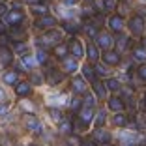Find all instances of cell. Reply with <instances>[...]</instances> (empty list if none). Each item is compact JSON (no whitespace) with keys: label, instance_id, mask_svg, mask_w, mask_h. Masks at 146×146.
Listing matches in <instances>:
<instances>
[{"label":"cell","instance_id":"37","mask_svg":"<svg viewBox=\"0 0 146 146\" xmlns=\"http://www.w3.org/2000/svg\"><path fill=\"white\" fill-rule=\"evenodd\" d=\"M96 73H98V75H101V77H105V75H107V69H105V66H101V64H98L96 66V69H94Z\"/></svg>","mask_w":146,"mask_h":146},{"label":"cell","instance_id":"45","mask_svg":"<svg viewBox=\"0 0 146 146\" xmlns=\"http://www.w3.org/2000/svg\"><path fill=\"white\" fill-rule=\"evenodd\" d=\"M81 146H96V141H84L81 142Z\"/></svg>","mask_w":146,"mask_h":146},{"label":"cell","instance_id":"26","mask_svg":"<svg viewBox=\"0 0 146 146\" xmlns=\"http://www.w3.org/2000/svg\"><path fill=\"white\" fill-rule=\"evenodd\" d=\"M32 11L38 13V15H47V8L41 4H32Z\"/></svg>","mask_w":146,"mask_h":146},{"label":"cell","instance_id":"25","mask_svg":"<svg viewBox=\"0 0 146 146\" xmlns=\"http://www.w3.org/2000/svg\"><path fill=\"white\" fill-rule=\"evenodd\" d=\"M47 52L43 51V49H39L38 51V54H36V62H38V64H45V62H47Z\"/></svg>","mask_w":146,"mask_h":146},{"label":"cell","instance_id":"33","mask_svg":"<svg viewBox=\"0 0 146 146\" xmlns=\"http://www.w3.org/2000/svg\"><path fill=\"white\" fill-rule=\"evenodd\" d=\"M94 103H96V98L90 94H86L84 96V107H94Z\"/></svg>","mask_w":146,"mask_h":146},{"label":"cell","instance_id":"49","mask_svg":"<svg viewBox=\"0 0 146 146\" xmlns=\"http://www.w3.org/2000/svg\"><path fill=\"white\" fill-rule=\"evenodd\" d=\"M4 32H6V25H4V23H2V21H0V36L4 34Z\"/></svg>","mask_w":146,"mask_h":146},{"label":"cell","instance_id":"2","mask_svg":"<svg viewBox=\"0 0 146 146\" xmlns=\"http://www.w3.org/2000/svg\"><path fill=\"white\" fill-rule=\"evenodd\" d=\"M129 28H131V32H133V34H141V32L144 30V19H142L141 15L133 17L131 21H129Z\"/></svg>","mask_w":146,"mask_h":146},{"label":"cell","instance_id":"52","mask_svg":"<svg viewBox=\"0 0 146 146\" xmlns=\"http://www.w3.org/2000/svg\"><path fill=\"white\" fill-rule=\"evenodd\" d=\"M2 94H4V92H2V88H0V98H2Z\"/></svg>","mask_w":146,"mask_h":146},{"label":"cell","instance_id":"12","mask_svg":"<svg viewBox=\"0 0 146 146\" xmlns=\"http://www.w3.org/2000/svg\"><path fill=\"white\" fill-rule=\"evenodd\" d=\"M69 51H71L73 58H81V56H82V45H81V41L73 39L71 45H69Z\"/></svg>","mask_w":146,"mask_h":146},{"label":"cell","instance_id":"21","mask_svg":"<svg viewBox=\"0 0 146 146\" xmlns=\"http://www.w3.org/2000/svg\"><path fill=\"white\" fill-rule=\"evenodd\" d=\"M105 86H107L109 90L116 92V90H120V81H118V79H107V82H105Z\"/></svg>","mask_w":146,"mask_h":146},{"label":"cell","instance_id":"35","mask_svg":"<svg viewBox=\"0 0 146 146\" xmlns=\"http://www.w3.org/2000/svg\"><path fill=\"white\" fill-rule=\"evenodd\" d=\"M49 114H51V118L52 120H62V114H60V111H56V109H51V111H49Z\"/></svg>","mask_w":146,"mask_h":146},{"label":"cell","instance_id":"16","mask_svg":"<svg viewBox=\"0 0 146 146\" xmlns=\"http://www.w3.org/2000/svg\"><path fill=\"white\" fill-rule=\"evenodd\" d=\"M94 139H96L98 142H105V144H107V142H109V139H111V135H109L107 131H105V129H96Z\"/></svg>","mask_w":146,"mask_h":146},{"label":"cell","instance_id":"28","mask_svg":"<svg viewBox=\"0 0 146 146\" xmlns=\"http://www.w3.org/2000/svg\"><path fill=\"white\" fill-rule=\"evenodd\" d=\"M15 52H19V54H26V52H28V47H26L23 41H17V43H15Z\"/></svg>","mask_w":146,"mask_h":146},{"label":"cell","instance_id":"39","mask_svg":"<svg viewBox=\"0 0 146 146\" xmlns=\"http://www.w3.org/2000/svg\"><path fill=\"white\" fill-rule=\"evenodd\" d=\"M64 28H66L68 32H71V34H75V32L79 30L77 26H75V25H71V23H66V25H64Z\"/></svg>","mask_w":146,"mask_h":146},{"label":"cell","instance_id":"13","mask_svg":"<svg viewBox=\"0 0 146 146\" xmlns=\"http://www.w3.org/2000/svg\"><path fill=\"white\" fill-rule=\"evenodd\" d=\"M73 90L77 92V94H84L86 92V82L82 77H75L73 79Z\"/></svg>","mask_w":146,"mask_h":146},{"label":"cell","instance_id":"20","mask_svg":"<svg viewBox=\"0 0 146 146\" xmlns=\"http://www.w3.org/2000/svg\"><path fill=\"white\" fill-rule=\"evenodd\" d=\"M94 92L98 98H105V84H101L99 81H94Z\"/></svg>","mask_w":146,"mask_h":146},{"label":"cell","instance_id":"5","mask_svg":"<svg viewBox=\"0 0 146 146\" xmlns=\"http://www.w3.org/2000/svg\"><path fill=\"white\" fill-rule=\"evenodd\" d=\"M13 60V52L8 47H0V64L2 66H9Z\"/></svg>","mask_w":146,"mask_h":146},{"label":"cell","instance_id":"15","mask_svg":"<svg viewBox=\"0 0 146 146\" xmlns=\"http://www.w3.org/2000/svg\"><path fill=\"white\" fill-rule=\"evenodd\" d=\"M62 79H64V75H62L60 71H56V69H52V71L47 73V81L51 82V84H58Z\"/></svg>","mask_w":146,"mask_h":146},{"label":"cell","instance_id":"30","mask_svg":"<svg viewBox=\"0 0 146 146\" xmlns=\"http://www.w3.org/2000/svg\"><path fill=\"white\" fill-rule=\"evenodd\" d=\"M84 30H86V34L90 36V38H98V28H96L94 25H86Z\"/></svg>","mask_w":146,"mask_h":146},{"label":"cell","instance_id":"44","mask_svg":"<svg viewBox=\"0 0 146 146\" xmlns=\"http://www.w3.org/2000/svg\"><path fill=\"white\" fill-rule=\"evenodd\" d=\"M8 112V103H0V114H6Z\"/></svg>","mask_w":146,"mask_h":146},{"label":"cell","instance_id":"48","mask_svg":"<svg viewBox=\"0 0 146 146\" xmlns=\"http://www.w3.org/2000/svg\"><path fill=\"white\" fill-rule=\"evenodd\" d=\"M64 4L66 6H73V4H77V0H64Z\"/></svg>","mask_w":146,"mask_h":146},{"label":"cell","instance_id":"31","mask_svg":"<svg viewBox=\"0 0 146 146\" xmlns=\"http://www.w3.org/2000/svg\"><path fill=\"white\" fill-rule=\"evenodd\" d=\"M135 58H137V60H146V51L142 47H139V49H135Z\"/></svg>","mask_w":146,"mask_h":146},{"label":"cell","instance_id":"7","mask_svg":"<svg viewBox=\"0 0 146 146\" xmlns=\"http://www.w3.org/2000/svg\"><path fill=\"white\" fill-rule=\"evenodd\" d=\"M23 17H25V15H23V13L19 11V9H15V11H8V13H6V21H8L9 25H19V23L23 21Z\"/></svg>","mask_w":146,"mask_h":146},{"label":"cell","instance_id":"11","mask_svg":"<svg viewBox=\"0 0 146 146\" xmlns=\"http://www.w3.org/2000/svg\"><path fill=\"white\" fill-rule=\"evenodd\" d=\"M79 116H81V122H82V124L88 125V124L92 122V116H94V112H92V107H84V109H81Z\"/></svg>","mask_w":146,"mask_h":146},{"label":"cell","instance_id":"6","mask_svg":"<svg viewBox=\"0 0 146 146\" xmlns=\"http://www.w3.org/2000/svg\"><path fill=\"white\" fill-rule=\"evenodd\" d=\"M103 60H105V64H109V66H116L118 62H120V54H118L116 51H105Z\"/></svg>","mask_w":146,"mask_h":146},{"label":"cell","instance_id":"51","mask_svg":"<svg viewBox=\"0 0 146 146\" xmlns=\"http://www.w3.org/2000/svg\"><path fill=\"white\" fill-rule=\"evenodd\" d=\"M142 47H146V38H144V39H142Z\"/></svg>","mask_w":146,"mask_h":146},{"label":"cell","instance_id":"46","mask_svg":"<svg viewBox=\"0 0 146 146\" xmlns=\"http://www.w3.org/2000/svg\"><path fill=\"white\" fill-rule=\"evenodd\" d=\"M139 13H141V17L144 19V17H146V6H142V8L139 9Z\"/></svg>","mask_w":146,"mask_h":146},{"label":"cell","instance_id":"47","mask_svg":"<svg viewBox=\"0 0 146 146\" xmlns=\"http://www.w3.org/2000/svg\"><path fill=\"white\" fill-rule=\"evenodd\" d=\"M32 81H34L36 84H39V82H41V77H39V75H34V77H32Z\"/></svg>","mask_w":146,"mask_h":146},{"label":"cell","instance_id":"53","mask_svg":"<svg viewBox=\"0 0 146 146\" xmlns=\"http://www.w3.org/2000/svg\"><path fill=\"white\" fill-rule=\"evenodd\" d=\"M30 146H36V144H30Z\"/></svg>","mask_w":146,"mask_h":146},{"label":"cell","instance_id":"9","mask_svg":"<svg viewBox=\"0 0 146 146\" xmlns=\"http://www.w3.org/2000/svg\"><path fill=\"white\" fill-rule=\"evenodd\" d=\"M39 41H41V43H45V45H54V43H58V41H60V34H58L56 30H52V32H49V34L45 36L43 39H39Z\"/></svg>","mask_w":146,"mask_h":146},{"label":"cell","instance_id":"1","mask_svg":"<svg viewBox=\"0 0 146 146\" xmlns=\"http://www.w3.org/2000/svg\"><path fill=\"white\" fill-rule=\"evenodd\" d=\"M98 45L101 49H107V51H111V47H112V43H114V39H112V36L111 34H98Z\"/></svg>","mask_w":146,"mask_h":146},{"label":"cell","instance_id":"29","mask_svg":"<svg viewBox=\"0 0 146 146\" xmlns=\"http://www.w3.org/2000/svg\"><path fill=\"white\" fill-rule=\"evenodd\" d=\"M71 122H68V120H64V122H62V124H60V133H66V135H68V133H71Z\"/></svg>","mask_w":146,"mask_h":146},{"label":"cell","instance_id":"14","mask_svg":"<svg viewBox=\"0 0 146 146\" xmlns=\"http://www.w3.org/2000/svg\"><path fill=\"white\" fill-rule=\"evenodd\" d=\"M109 109L114 112H120L122 109H124V101H122L120 98H111L109 99Z\"/></svg>","mask_w":146,"mask_h":146},{"label":"cell","instance_id":"41","mask_svg":"<svg viewBox=\"0 0 146 146\" xmlns=\"http://www.w3.org/2000/svg\"><path fill=\"white\" fill-rule=\"evenodd\" d=\"M139 77H141V79H144V81H146V64H142L141 68H139Z\"/></svg>","mask_w":146,"mask_h":146},{"label":"cell","instance_id":"38","mask_svg":"<svg viewBox=\"0 0 146 146\" xmlns=\"http://www.w3.org/2000/svg\"><path fill=\"white\" fill-rule=\"evenodd\" d=\"M103 6H105V9H114V6H116V0H103Z\"/></svg>","mask_w":146,"mask_h":146},{"label":"cell","instance_id":"43","mask_svg":"<svg viewBox=\"0 0 146 146\" xmlns=\"http://www.w3.org/2000/svg\"><path fill=\"white\" fill-rule=\"evenodd\" d=\"M79 107H81V101H79V99H73L71 101V109L75 111V109H79Z\"/></svg>","mask_w":146,"mask_h":146},{"label":"cell","instance_id":"27","mask_svg":"<svg viewBox=\"0 0 146 146\" xmlns=\"http://www.w3.org/2000/svg\"><path fill=\"white\" fill-rule=\"evenodd\" d=\"M82 73H84V79L94 81V69H92V66H84V68H82Z\"/></svg>","mask_w":146,"mask_h":146},{"label":"cell","instance_id":"32","mask_svg":"<svg viewBox=\"0 0 146 146\" xmlns=\"http://www.w3.org/2000/svg\"><path fill=\"white\" fill-rule=\"evenodd\" d=\"M23 64H25L26 68H34V66L38 64V62H36L34 58H32V56H25V58H23Z\"/></svg>","mask_w":146,"mask_h":146},{"label":"cell","instance_id":"36","mask_svg":"<svg viewBox=\"0 0 146 146\" xmlns=\"http://www.w3.org/2000/svg\"><path fill=\"white\" fill-rule=\"evenodd\" d=\"M118 47H120V49H125V47H127V38H125V36H118Z\"/></svg>","mask_w":146,"mask_h":146},{"label":"cell","instance_id":"24","mask_svg":"<svg viewBox=\"0 0 146 146\" xmlns=\"http://www.w3.org/2000/svg\"><path fill=\"white\" fill-rule=\"evenodd\" d=\"M11 36L13 39H17V41H21V39H25V30H21V28H19V26H15V28H13L11 30Z\"/></svg>","mask_w":146,"mask_h":146},{"label":"cell","instance_id":"17","mask_svg":"<svg viewBox=\"0 0 146 146\" xmlns=\"http://www.w3.org/2000/svg\"><path fill=\"white\" fill-rule=\"evenodd\" d=\"M86 52H88V58H90L92 62H96L99 58V51H98V47H96L94 43H90L88 45V49H86Z\"/></svg>","mask_w":146,"mask_h":146},{"label":"cell","instance_id":"8","mask_svg":"<svg viewBox=\"0 0 146 146\" xmlns=\"http://www.w3.org/2000/svg\"><path fill=\"white\" fill-rule=\"evenodd\" d=\"M109 26L112 28V32H120L122 26H124V19H122L120 15H112V17L109 19Z\"/></svg>","mask_w":146,"mask_h":146},{"label":"cell","instance_id":"40","mask_svg":"<svg viewBox=\"0 0 146 146\" xmlns=\"http://www.w3.org/2000/svg\"><path fill=\"white\" fill-rule=\"evenodd\" d=\"M8 41H9V38L6 34L0 36V47H8Z\"/></svg>","mask_w":146,"mask_h":146},{"label":"cell","instance_id":"19","mask_svg":"<svg viewBox=\"0 0 146 146\" xmlns=\"http://www.w3.org/2000/svg\"><path fill=\"white\" fill-rule=\"evenodd\" d=\"M68 51H69V47H68V45H64V43H62V45H56V47H54V54L58 56V58H64V56L68 54Z\"/></svg>","mask_w":146,"mask_h":146},{"label":"cell","instance_id":"10","mask_svg":"<svg viewBox=\"0 0 146 146\" xmlns=\"http://www.w3.org/2000/svg\"><path fill=\"white\" fill-rule=\"evenodd\" d=\"M15 92H17V96H21V98L28 96V94L32 92L30 82H17V88H15Z\"/></svg>","mask_w":146,"mask_h":146},{"label":"cell","instance_id":"23","mask_svg":"<svg viewBox=\"0 0 146 146\" xmlns=\"http://www.w3.org/2000/svg\"><path fill=\"white\" fill-rule=\"evenodd\" d=\"M64 68L68 69V71H75V69H77V58H66Z\"/></svg>","mask_w":146,"mask_h":146},{"label":"cell","instance_id":"18","mask_svg":"<svg viewBox=\"0 0 146 146\" xmlns=\"http://www.w3.org/2000/svg\"><path fill=\"white\" fill-rule=\"evenodd\" d=\"M4 82H6V84H17V71L4 73Z\"/></svg>","mask_w":146,"mask_h":146},{"label":"cell","instance_id":"22","mask_svg":"<svg viewBox=\"0 0 146 146\" xmlns=\"http://www.w3.org/2000/svg\"><path fill=\"white\" fill-rule=\"evenodd\" d=\"M127 122H129L127 116H125V114H120V112L112 118V124H116V125H127Z\"/></svg>","mask_w":146,"mask_h":146},{"label":"cell","instance_id":"4","mask_svg":"<svg viewBox=\"0 0 146 146\" xmlns=\"http://www.w3.org/2000/svg\"><path fill=\"white\" fill-rule=\"evenodd\" d=\"M26 127L30 129L32 133H41V124L36 116H26Z\"/></svg>","mask_w":146,"mask_h":146},{"label":"cell","instance_id":"34","mask_svg":"<svg viewBox=\"0 0 146 146\" xmlns=\"http://www.w3.org/2000/svg\"><path fill=\"white\" fill-rule=\"evenodd\" d=\"M103 124H105V112L99 111L98 112V118H96V125H98V127H101Z\"/></svg>","mask_w":146,"mask_h":146},{"label":"cell","instance_id":"3","mask_svg":"<svg viewBox=\"0 0 146 146\" xmlns=\"http://www.w3.org/2000/svg\"><path fill=\"white\" fill-rule=\"evenodd\" d=\"M56 25V19L51 15H41V17L36 21V28H51Z\"/></svg>","mask_w":146,"mask_h":146},{"label":"cell","instance_id":"42","mask_svg":"<svg viewBox=\"0 0 146 146\" xmlns=\"http://www.w3.org/2000/svg\"><path fill=\"white\" fill-rule=\"evenodd\" d=\"M6 13H8V6L0 4V17H6Z\"/></svg>","mask_w":146,"mask_h":146},{"label":"cell","instance_id":"50","mask_svg":"<svg viewBox=\"0 0 146 146\" xmlns=\"http://www.w3.org/2000/svg\"><path fill=\"white\" fill-rule=\"evenodd\" d=\"M26 2H30V4H36V2H39V0H26Z\"/></svg>","mask_w":146,"mask_h":146}]
</instances>
